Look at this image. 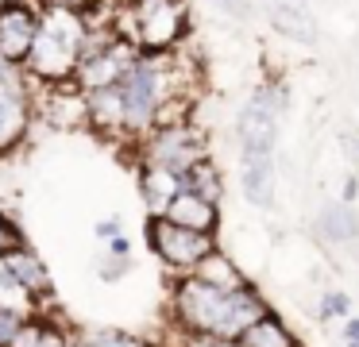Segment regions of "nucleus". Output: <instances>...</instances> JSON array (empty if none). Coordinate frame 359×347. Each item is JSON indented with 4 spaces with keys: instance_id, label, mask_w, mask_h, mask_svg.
I'll use <instances>...</instances> for the list:
<instances>
[{
    "instance_id": "a878e982",
    "label": "nucleus",
    "mask_w": 359,
    "mask_h": 347,
    "mask_svg": "<svg viewBox=\"0 0 359 347\" xmlns=\"http://www.w3.org/2000/svg\"><path fill=\"white\" fill-rule=\"evenodd\" d=\"M32 320L27 313H12V308H0V347H12L16 336L24 332V324Z\"/></svg>"
},
{
    "instance_id": "9b49d317",
    "label": "nucleus",
    "mask_w": 359,
    "mask_h": 347,
    "mask_svg": "<svg viewBox=\"0 0 359 347\" xmlns=\"http://www.w3.org/2000/svg\"><path fill=\"white\" fill-rule=\"evenodd\" d=\"M266 12V23L278 31L282 39L297 46H317L320 27H317V15H313L309 0H259Z\"/></svg>"
},
{
    "instance_id": "a211bd4d",
    "label": "nucleus",
    "mask_w": 359,
    "mask_h": 347,
    "mask_svg": "<svg viewBox=\"0 0 359 347\" xmlns=\"http://www.w3.org/2000/svg\"><path fill=\"white\" fill-rule=\"evenodd\" d=\"M74 328L78 324H66L58 316L35 313L32 320L24 324V332L16 336L12 347H74Z\"/></svg>"
},
{
    "instance_id": "cd10ccee",
    "label": "nucleus",
    "mask_w": 359,
    "mask_h": 347,
    "mask_svg": "<svg viewBox=\"0 0 359 347\" xmlns=\"http://www.w3.org/2000/svg\"><path fill=\"white\" fill-rule=\"evenodd\" d=\"M174 347H240V339H220V336H182V332H174Z\"/></svg>"
},
{
    "instance_id": "c9c22d12",
    "label": "nucleus",
    "mask_w": 359,
    "mask_h": 347,
    "mask_svg": "<svg viewBox=\"0 0 359 347\" xmlns=\"http://www.w3.org/2000/svg\"><path fill=\"white\" fill-rule=\"evenodd\" d=\"M344 347H359V343H344Z\"/></svg>"
},
{
    "instance_id": "4be33fe9",
    "label": "nucleus",
    "mask_w": 359,
    "mask_h": 347,
    "mask_svg": "<svg viewBox=\"0 0 359 347\" xmlns=\"http://www.w3.org/2000/svg\"><path fill=\"white\" fill-rule=\"evenodd\" d=\"M78 347H155L143 336L128 328H112V324H89V328H74Z\"/></svg>"
},
{
    "instance_id": "ddd939ff",
    "label": "nucleus",
    "mask_w": 359,
    "mask_h": 347,
    "mask_svg": "<svg viewBox=\"0 0 359 347\" xmlns=\"http://www.w3.org/2000/svg\"><path fill=\"white\" fill-rule=\"evenodd\" d=\"M89 97V131L112 143H128V120H124V93L120 85L86 93Z\"/></svg>"
},
{
    "instance_id": "473e14b6",
    "label": "nucleus",
    "mask_w": 359,
    "mask_h": 347,
    "mask_svg": "<svg viewBox=\"0 0 359 347\" xmlns=\"http://www.w3.org/2000/svg\"><path fill=\"white\" fill-rule=\"evenodd\" d=\"M340 147H344V154H351V162H359V139H355V131H344Z\"/></svg>"
},
{
    "instance_id": "20e7f679",
    "label": "nucleus",
    "mask_w": 359,
    "mask_h": 347,
    "mask_svg": "<svg viewBox=\"0 0 359 347\" xmlns=\"http://www.w3.org/2000/svg\"><path fill=\"white\" fill-rule=\"evenodd\" d=\"M290 108V85L282 77H266L255 85L248 104L236 116V143H240V158L251 154H274L278 151V123L282 112Z\"/></svg>"
},
{
    "instance_id": "0eeeda50",
    "label": "nucleus",
    "mask_w": 359,
    "mask_h": 347,
    "mask_svg": "<svg viewBox=\"0 0 359 347\" xmlns=\"http://www.w3.org/2000/svg\"><path fill=\"white\" fill-rule=\"evenodd\" d=\"M35 89L39 85L27 74H16L8 81H0V158L16 151L27 139L32 123L39 120V112H35Z\"/></svg>"
},
{
    "instance_id": "dca6fc26",
    "label": "nucleus",
    "mask_w": 359,
    "mask_h": 347,
    "mask_svg": "<svg viewBox=\"0 0 359 347\" xmlns=\"http://www.w3.org/2000/svg\"><path fill=\"white\" fill-rule=\"evenodd\" d=\"M163 216L174 224H182V228L205 231V236H220V228H224V208H220L217 200H205V197L186 193V189L170 200V208H166Z\"/></svg>"
},
{
    "instance_id": "4468645a",
    "label": "nucleus",
    "mask_w": 359,
    "mask_h": 347,
    "mask_svg": "<svg viewBox=\"0 0 359 347\" xmlns=\"http://www.w3.org/2000/svg\"><path fill=\"white\" fill-rule=\"evenodd\" d=\"M240 189L248 205L274 208V197H278V162H274V154L240 158Z\"/></svg>"
},
{
    "instance_id": "5701e85b",
    "label": "nucleus",
    "mask_w": 359,
    "mask_h": 347,
    "mask_svg": "<svg viewBox=\"0 0 359 347\" xmlns=\"http://www.w3.org/2000/svg\"><path fill=\"white\" fill-rule=\"evenodd\" d=\"M0 308H12V313H27V316H35V313H43V305L32 297V293L24 290V285L16 282V274H12V266H8V259L0 254Z\"/></svg>"
},
{
    "instance_id": "f257e3e1",
    "label": "nucleus",
    "mask_w": 359,
    "mask_h": 347,
    "mask_svg": "<svg viewBox=\"0 0 359 347\" xmlns=\"http://www.w3.org/2000/svg\"><path fill=\"white\" fill-rule=\"evenodd\" d=\"M271 301L259 293V285L243 290H220L197 274L170 278V328L182 336H220V339H240L255 320L271 313Z\"/></svg>"
},
{
    "instance_id": "c756f323",
    "label": "nucleus",
    "mask_w": 359,
    "mask_h": 347,
    "mask_svg": "<svg viewBox=\"0 0 359 347\" xmlns=\"http://www.w3.org/2000/svg\"><path fill=\"white\" fill-rule=\"evenodd\" d=\"M97 239H104V243H112L116 236H124V224H120V216H104V220H97Z\"/></svg>"
},
{
    "instance_id": "39448f33",
    "label": "nucleus",
    "mask_w": 359,
    "mask_h": 347,
    "mask_svg": "<svg viewBox=\"0 0 359 347\" xmlns=\"http://www.w3.org/2000/svg\"><path fill=\"white\" fill-rule=\"evenodd\" d=\"M143 239H147V251L170 270V278L194 274V270L220 247L217 236L182 228V224L166 220V216H147V224H143Z\"/></svg>"
},
{
    "instance_id": "7ed1b4c3",
    "label": "nucleus",
    "mask_w": 359,
    "mask_h": 347,
    "mask_svg": "<svg viewBox=\"0 0 359 347\" xmlns=\"http://www.w3.org/2000/svg\"><path fill=\"white\" fill-rule=\"evenodd\" d=\"M116 31L140 50H182L189 39V0H120Z\"/></svg>"
},
{
    "instance_id": "2eb2a0df",
    "label": "nucleus",
    "mask_w": 359,
    "mask_h": 347,
    "mask_svg": "<svg viewBox=\"0 0 359 347\" xmlns=\"http://www.w3.org/2000/svg\"><path fill=\"white\" fill-rule=\"evenodd\" d=\"M135 185H140V197L147 205V216H163L170 200L182 193V174L155 166V162H135Z\"/></svg>"
},
{
    "instance_id": "f3484780",
    "label": "nucleus",
    "mask_w": 359,
    "mask_h": 347,
    "mask_svg": "<svg viewBox=\"0 0 359 347\" xmlns=\"http://www.w3.org/2000/svg\"><path fill=\"white\" fill-rule=\"evenodd\" d=\"M4 259H8V266H12V274H16V282L24 285V290L32 293V297L39 301L43 308H47L50 293H55V282H50L47 262H43L39 254L32 251V243L20 247V251H12V254H4Z\"/></svg>"
},
{
    "instance_id": "2f4dec72",
    "label": "nucleus",
    "mask_w": 359,
    "mask_h": 347,
    "mask_svg": "<svg viewBox=\"0 0 359 347\" xmlns=\"http://www.w3.org/2000/svg\"><path fill=\"white\" fill-rule=\"evenodd\" d=\"M109 254H120V259H132V239L128 236H116L109 243Z\"/></svg>"
},
{
    "instance_id": "f03ea898",
    "label": "nucleus",
    "mask_w": 359,
    "mask_h": 347,
    "mask_svg": "<svg viewBox=\"0 0 359 347\" xmlns=\"http://www.w3.org/2000/svg\"><path fill=\"white\" fill-rule=\"evenodd\" d=\"M89 23L86 15L70 12V8H50L43 4L39 31H35L32 54L24 62V74L35 85H66L74 81L81 66V50H86Z\"/></svg>"
},
{
    "instance_id": "393cba45",
    "label": "nucleus",
    "mask_w": 359,
    "mask_h": 347,
    "mask_svg": "<svg viewBox=\"0 0 359 347\" xmlns=\"http://www.w3.org/2000/svg\"><path fill=\"white\" fill-rule=\"evenodd\" d=\"M20 247H27L24 228H20L8 212H0V254H12V251H20Z\"/></svg>"
},
{
    "instance_id": "7c9ffc66",
    "label": "nucleus",
    "mask_w": 359,
    "mask_h": 347,
    "mask_svg": "<svg viewBox=\"0 0 359 347\" xmlns=\"http://www.w3.org/2000/svg\"><path fill=\"white\" fill-rule=\"evenodd\" d=\"M340 200H348V205H355V200H359V174H348V177H344Z\"/></svg>"
},
{
    "instance_id": "f704fd0d",
    "label": "nucleus",
    "mask_w": 359,
    "mask_h": 347,
    "mask_svg": "<svg viewBox=\"0 0 359 347\" xmlns=\"http://www.w3.org/2000/svg\"><path fill=\"white\" fill-rule=\"evenodd\" d=\"M16 74H24V66H16V62H8L0 54V81H8V77H16Z\"/></svg>"
},
{
    "instance_id": "b1692460",
    "label": "nucleus",
    "mask_w": 359,
    "mask_h": 347,
    "mask_svg": "<svg viewBox=\"0 0 359 347\" xmlns=\"http://www.w3.org/2000/svg\"><path fill=\"white\" fill-rule=\"evenodd\" d=\"M348 316H351V293L348 290H336V285L320 290V297H317V324L348 320Z\"/></svg>"
},
{
    "instance_id": "423d86ee",
    "label": "nucleus",
    "mask_w": 359,
    "mask_h": 347,
    "mask_svg": "<svg viewBox=\"0 0 359 347\" xmlns=\"http://www.w3.org/2000/svg\"><path fill=\"white\" fill-rule=\"evenodd\" d=\"M132 151H135V162H155V166H166L174 174H186L201 158H209V139L194 120H182V123H163V128L147 131Z\"/></svg>"
},
{
    "instance_id": "72a5a7b5",
    "label": "nucleus",
    "mask_w": 359,
    "mask_h": 347,
    "mask_svg": "<svg viewBox=\"0 0 359 347\" xmlns=\"http://www.w3.org/2000/svg\"><path fill=\"white\" fill-rule=\"evenodd\" d=\"M344 343H359V316L355 313L344 320Z\"/></svg>"
},
{
    "instance_id": "f8f14e48",
    "label": "nucleus",
    "mask_w": 359,
    "mask_h": 347,
    "mask_svg": "<svg viewBox=\"0 0 359 347\" xmlns=\"http://www.w3.org/2000/svg\"><path fill=\"white\" fill-rule=\"evenodd\" d=\"M313 236L325 247H359V208L348 200H328L313 216Z\"/></svg>"
},
{
    "instance_id": "6ab92c4d",
    "label": "nucleus",
    "mask_w": 359,
    "mask_h": 347,
    "mask_svg": "<svg viewBox=\"0 0 359 347\" xmlns=\"http://www.w3.org/2000/svg\"><path fill=\"white\" fill-rule=\"evenodd\" d=\"M240 347H305V343L297 339V332L278 316V308H271L263 320H255L240 336Z\"/></svg>"
},
{
    "instance_id": "aec40b11",
    "label": "nucleus",
    "mask_w": 359,
    "mask_h": 347,
    "mask_svg": "<svg viewBox=\"0 0 359 347\" xmlns=\"http://www.w3.org/2000/svg\"><path fill=\"white\" fill-rule=\"evenodd\" d=\"M182 189L220 205V200H224V189H228V185H224V170H220L217 162H212V154H209V158H201L194 170L182 174Z\"/></svg>"
},
{
    "instance_id": "9d476101",
    "label": "nucleus",
    "mask_w": 359,
    "mask_h": 347,
    "mask_svg": "<svg viewBox=\"0 0 359 347\" xmlns=\"http://www.w3.org/2000/svg\"><path fill=\"white\" fill-rule=\"evenodd\" d=\"M135 58H140V46H132L124 35H120L116 43H109L104 50L86 54L81 66H78V74H74V81H78V89H86V93L109 89V85L124 81V74L132 69Z\"/></svg>"
},
{
    "instance_id": "6e6552de",
    "label": "nucleus",
    "mask_w": 359,
    "mask_h": 347,
    "mask_svg": "<svg viewBox=\"0 0 359 347\" xmlns=\"http://www.w3.org/2000/svg\"><path fill=\"white\" fill-rule=\"evenodd\" d=\"M43 4L39 0H0V54L24 66L39 31Z\"/></svg>"
},
{
    "instance_id": "1a4fd4ad",
    "label": "nucleus",
    "mask_w": 359,
    "mask_h": 347,
    "mask_svg": "<svg viewBox=\"0 0 359 347\" xmlns=\"http://www.w3.org/2000/svg\"><path fill=\"white\" fill-rule=\"evenodd\" d=\"M35 112H39L43 123H50L58 131L89 128V97H86V89H78V81L39 85L35 89Z\"/></svg>"
},
{
    "instance_id": "bb28decb",
    "label": "nucleus",
    "mask_w": 359,
    "mask_h": 347,
    "mask_svg": "<svg viewBox=\"0 0 359 347\" xmlns=\"http://www.w3.org/2000/svg\"><path fill=\"white\" fill-rule=\"evenodd\" d=\"M128 270H132V259H120V254H104V259L97 262V274H101V282H120Z\"/></svg>"
},
{
    "instance_id": "c85d7f7f",
    "label": "nucleus",
    "mask_w": 359,
    "mask_h": 347,
    "mask_svg": "<svg viewBox=\"0 0 359 347\" xmlns=\"http://www.w3.org/2000/svg\"><path fill=\"white\" fill-rule=\"evenodd\" d=\"M209 4H217L220 12L224 15H232V20H251V12H255V4H251V0H209Z\"/></svg>"
},
{
    "instance_id": "412c9836",
    "label": "nucleus",
    "mask_w": 359,
    "mask_h": 347,
    "mask_svg": "<svg viewBox=\"0 0 359 347\" xmlns=\"http://www.w3.org/2000/svg\"><path fill=\"white\" fill-rule=\"evenodd\" d=\"M194 274L205 278V282H212V285H220V290H243V285H251V278L236 266V259L224 251V247H217Z\"/></svg>"
}]
</instances>
